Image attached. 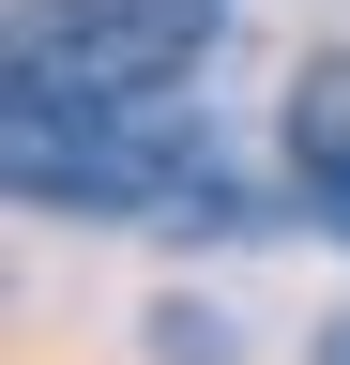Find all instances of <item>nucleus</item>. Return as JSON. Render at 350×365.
Segmentation results:
<instances>
[{
	"mask_svg": "<svg viewBox=\"0 0 350 365\" xmlns=\"http://www.w3.org/2000/svg\"><path fill=\"white\" fill-rule=\"evenodd\" d=\"M0 168L31 213H229L213 137H183L168 107H46L0 91Z\"/></svg>",
	"mask_w": 350,
	"mask_h": 365,
	"instance_id": "f257e3e1",
	"label": "nucleus"
},
{
	"mask_svg": "<svg viewBox=\"0 0 350 365\" xmlns=\"http://www.w3.org/2000/svg\"><path fill=\"white\" fill-rule=\"evenodd\" d=\"M289 182H304V213L350 244V46H320V61L289 76Z\"/></svg>",
	"mask_w": 350,
	"mask_h": 365,
	"instance_id": "7ed1b4c3",
	"label": "nucleus"
},
{
	"mask_svg": "<svg viewBox=\"0 0 350 365\" xmlns=\"http://www.w3.org/2000/svg\"><path fill=\"white\" fill-rule=\"evenodd\" d=\"M168 365H229V335H213V304H168V335H153Z\"/></svg>",
	"mask_w": 350,
	"mask_h": 365,
	"instance_id": "20e7f679",
	"label": "nucleus"
},
{
	"mask_svg": "<svg viewBox=\"0 0 350 365\" xmlns=\"http://www.w3.org/2000/svg\"><path fill=\"white\" fill-rule=\"evenodd\" d=\"M213 31H229V0H16V91H46V107H168Z\"/></svg>",
	"mask_w": 350,
	"mask_h": 365,
	"instance_id": "f03ea898",
	"label": "nucleus"
},
{
	"mask_svg": "<svg viewBox=\"0 0 350 365\" xmlns=\"http://www.w3.org/2000/svg\"><path fill=\"white\" fill-rule=\"evenodd\" d=\"M320 365H350V335H320Z\"/></svg>",
	"mask_w": 350,
	"mask_h": 365,
	"instance_id": "39448f33",
	"label": "nucleus"
}]
</instances>
